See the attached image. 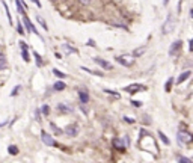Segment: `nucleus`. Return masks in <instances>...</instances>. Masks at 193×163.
Wrapping results in <instances>:
<instances>
[{
    "label": "nucleus",
    "mask_w": 193,
    "mask_h": 163,
    "mask_svg": "<svg viewBox=\"0 0 193 163\" xmlns=\"http://www.w3.org/2000/svg\"><path fill=\"white\" fill-rule=\"evenodd\" d=\"M174 29H175V17L172 14H169L167 18H166V21L163 23L161 32H163V35H169V33L174 32Z\"/></svg>",
    "instance_id": "nucleus-1"
},
{
    "label": "nucleus",
    "mask_w": 193,
    "mask_h": 163,
    "mask_svg": "<svg viewBox=\"0 0 193 163\" xmlns=\"http://www.w3.org/2000/svg\"><path fill=\"white\" fill-rule=\"evenodd\" d=\"M23 23H24V26L27 27V32H32V33L38 35V36H39V39H41V41H44V38L39 35V32H38V30H36V27L33 26V23H32V21H30V18L27 17V14H23Z\"/></svg>",
    "instance_id": "nucleus-2"
},
{
    "label": "nucleus",
    "mask_w": 193,
    "mask_h": 163,
    "mask_svg": "<svg viewBox=\"0 0 193 163\" xmlns=\"http://www.w3.org/2000/svg\"><path fill=\"white\" fill-rule=\"evenodd\" d=\"M115 59H116V62H118V63L124 65V66H131V65L134 63L133 55H131V56H130V55H122V56H116Z\"/></svg>",
    "instance_id": "nucleus-3"
},
{
    "label": "nucleus",
    "mask_w": 193,
    "mask_h": 163,
    "mask_svg": "<svg viewBox=\"0 0 193 163\" xmlns=\"http://www.w3.org/2000/svg\"><path fill=\"white\" fill-rule=\"evenodd\" d=\"M177 137H178V142H180L181 145L189 144V142H192V141H193V134H190L189 131H178Z\"/></svg>",
    "instance_id": "nucleus-4"
},
{
    "label": "nucleus",
    "mask_w": 193,
    "mask_h": 163,
    "mask_svg": "<svg viewBox=\"0 0 193 163\" xmlns=\"http://www.w3.org/2000/svg\"><path fill=\"white\" fill-rule=\"evenodd\" d=\"M41 139H42V142H44L47 147H55V145H56V141L53 139V136L48 134L45 130H41Z\"/></svg>",
    "instance_id": "nucleus-5"
},
{
    "label": "nucleus",
    "mask_w": 193,
    "mask_h": 163,
    "mask_svg": "<svg viewBox=\"0 0 193 163\" xmlns=\"http://www.w3.org/2000/svg\"><path fill=\"white\" fill-rule=\"evenodd\" d=\"M63 133H65L66 136H69V137H76V136L79 134V125H77V124H69V125L63 130Z\"/></svg>",
    "instance_id": "nucleus-6"
},
{
    "label": "nucleus",
    "mask_w": 193,
    "mask_h": 163,
    "mask_svg": "<svg viewBox=\"0 0 193 163\" xmlns=\"http://www.w3.org/2000/svg\"><path fill=\"white\" fill-rule=\"evenodd\" d=\"M112 144H113V148L118 150V151H124V150L127 148V145H125V142H124V139H119V137H115L113 141H112Z\"/></svg>",
    "instance_id": "nucleus-7"
},
{
    "label": "nucleus",
    "mask_w": 193,
    "mask_h": 163,
    "mask_svg": "<svg viewBox=\"0 0 193 163\" xmlns=\"http://www.w3.org/2000/svg\"><path fill=\"white\" fill-rule=\"evenodd\" d=\"M94 62H95L96 65H100L101 68H104V69H113L112 63H109V62L104 60L103 58H94Z\"/></svg>",
    "instance_id": "nucleus-8"
},
{
    "label": "nucleus",
    "mask_w": 193,
    "mask_h": 163,
    "mask_svg": "<svg viewBox=\"0 0 193 163\" xmlns=\"http://www.w3.org/2000/svg\"><path fill=\"white\" fill-rule=\"evenodd\" d=\"M72 109L71 106H68V104H65V103H59L57 104V112L59 113H72Z\"/></svg>",
    "instance_id": "nucleus-9"
},
{
    "label": "nucleus",
    "mask_w": 193,
    "mask_h": 163,
    "mask_svg": "<svg viewBox=\"0 0 193 163\" xmlns=\"http://www.w3.org/2000/svg\"><path fill=\"white\" fill-rule=\"evenodd\" d=\"M143 89H145V86H142V85H139V83H134V85H130V86L125 88V91L130 92V94H136L137 91H143Z\"/></svg>",
    "instance_id": "nucleus-10"
},
{
    "label": "nucleus",
    "mask_w": 193,
    "mask_h": 163,
    "mask_svg": "<svg viewBox=\"0 0 193 163\" xmlns=\"http://www.w3.org/2000/svg\"><path fill=\"white\" fill-rule=\"evenodd\" d=\"M180 47H181V41H175V42H172V45H171V49H169V55L171 56H174L178 50H180Z\"/></svg>",
    "instance_id": "nucleus-11"
},
{
    "label": "nucleus",
    "mask_w": 193,
    "mask_h": 163,
    "mask_svg": "<svg viewBox=\"0 0 193 163\" xmlns=\"http://www.w3.org/2000/svg\"><path fill=\"white\" fill-rule=\"evenodd\" d=\"M79 100H80V103L86 104V103L89 101V95H88V92H85V91H79Z\"/></svg>",
    "instance_id": "nucleus-12"
},
{
    "label": "nucleus",
    "mask_w": 193,
    "mask_h": 163,
    "mask_svg": "<svg viewBox=\"0 0 193 163\" xmlns=\"http://www.w3.org/2000/svg\"><path fill=\"white\" fill-rule=\"evenodd\" d=\"M190 76H192V73H190V71H184V73H181V74H180V77H178V80H177V83H178V85H180V83H184V82H186Z\"/></svg>",
    "instance_id": "nucleus-13"
},
{
    "label": "nucleus",
    "mask_w": 193,
    "mask_h": 163,
    "mask_svg": "<svg viewBox=\"0 0 193 163\" xmlns=\"http://www.w3.org/2000/svg\"><path fill=\"white\" fill-rule=\"evenodd\" d=\"M80 69H82V71H86V73H89V74L100 76V77H103V76H104V73H101V71H95V69H91V68H86V66H80Z\"/></svg>",
    "instance_id": "nucleus-14"
},
{
    "label": "nucleus",
    "mask_w": 193,
    "mask_h": 163,
    "mask_svg": "<svg viewBox=\"0 0 193 163\" xmlns=\"http://www.w3.org/2000/svg\"><path fill=\"white\" fill-rule=\"evenodd\" d=\"M8 66V60H6V56L0 53V71H3V69Z\"/></svg>",
    "instance_id": "nucleus-15"
},
{
    "label": "nucleus",
    "mask_w": 193,
    "mask_h": 163,
    "mask_svg": "<svg viewBox=\"0 0 193 163\" xmlns=\"http://www.w3.org/2000/svg\"><path fill=\"white\" fill-rule=\"evenodd\" d=\"M15 5H17V11H18V14H26V11H24V9H26V8H24V5L21 3V0H15Z\"/></svg>",
    "instance_id": "nucleus-16"
},
{
    "label": "nucleus",
    "mask_w": 193,
    "mask_h": 163,
    "mask_svg": "<svg viewBox=\"0 0 193 163\" xmlns=\"http://www.w3.org/2000/svg\"><path fill=\"white\" fill-rule=\"evenodd\" d=\"M62 50H63L66 55H69V53H77V50L72 49L71 45H68V44H63V45H62Z\"/></svg>",
    "instance_id": "nucleus-17"
},
{
    "label": "nucleus",
    "mask_w": 193,
    "mask_h": 163,
    "mask_svg": "<svg viewBox=\"0 0 193 163\" xmlns=\"http://www.w3.org/2000/svg\"><path fill=\"white\" fill-rule=\"evenodd\" d=\"M65 88H66V85H65L63 82H60V80L56 82V83L53 85V89H55V91H63Z\"/></svg>",
    "instance_id": "nucleus-18"
},
{
    "label": "nucleus",
    "mask_w": 193,
    "mask_h": 163,
    "mask_svg": "<svg viewBox=\"0 0 193 163\" xmlns=\"http://www.w3.org/2000/svg\"><path fill=\"white\" fill-rule=\"evenodd\" d=\"M2 3H3V6H5V12H6V17H8V20H9V24L12 26V17H11L9 8H8V5H6V2H5V0H2Z\"/></svg>",
    "instance_id": "nucleus-19"
},
{
    "label": "nucleus",
    "mask_w": 193,
    "mask_h": 163,
    "mask_svg": "<svg viewBox=\"0 0 193 163\" xmlns=\"http://www.w3.org/2000/svg\"><path fill=\"white\" fill-rule=\"evenodd\" d=\"M36 21L39 23V24L42 26V29L44 30H48V26H47V23H45V20L42 18V17H39V15H36Z\"/></svg>",
    "instance_id": "nucleus-20"
},
{
    "label": "nucleus",
    "mask_w": 193,
    "mask_h": 163,
    "mask_svg": "<svg viewBox=\"0 0 193 163\" xmlns=\"http://www.w3.org/2000/svg\"><path fill=\"white\" fill-rule=\"evenodd\" d=\"M145 50H147V49H145V47H140V49H136V50L133 52V58H139V56H142V55L145 53Z\"/></svg>",
    "instance_id": "nucleus-21"
},
{
    "label": "nucleus",
    "mask_w": 193,
    "mask_h": 163,
    "mask_svg": "<svg viewBox=\"0 0 193 163\" xmlns=\"http://www.w3.org/2000/svg\"><path fill=\"white\" fill-rule=\"evenodd\" d=\"M50 127H52V130L55 131V134H62V133H63V130H62V128H59L55 122H50Z\"/></svg>",
    "instance_id": "nucleus-22"
},
{
    "label": "nucleus",
    "mask_w": 193,
    "mask_h": 163,
    "mask_svg": "<svg viewBox=\"0 0 193 163\" xmlns=\"http://www.w3.org/2000/svg\"><path fill=\"white\" fill-rule=\"evenodd\" d=\"M8 153H9L11 156H17L20 151H18V148H17L15 145H9V147H8Z\"/></svg>",
    "instance_id": "nucleus-23"
},
{
    "label": "nucleus",
    "mask_w": 193,
    "mask_h": 163,
    "mask_svg": "<svg viewBox=\"0 0 193 163\" xmlns=\"http://www.w3.org/2000/svg\"><path fill=\"white\" fill-rule=\"evenodd\" d=\"M158 136H160V139L163 141V144H164V145H169V144H171V141H169V139H167V136H166L163 131H158Z\"/></svg>",
    "instance_id": "nucleus-24"
},
{
    "label": "nucleus",
    "mask_w": 193,
    "mask_h": 163,
    "mask_svg": "<svg viewBox=\"0 0 193 163\" xmlns=\"http://www.w3.org/2000/svg\"><path fill=\"white\" fill-rule=\"evenodd\" d=\"M33 58H35V60H36V65H38V66H42V65H44V62H42V59H41L39 53L33 52Z\"/></svg>",
    "instance_id": "nucleus-25"
},
{
    "label": "nucleus",
    "mask_w": 193,
    "mask_h": 163,
    "mask_svg": "<svg viewBox=\"0 0 193 163\" xmlns=\"http://www.w3.org/2000/svg\"><path fill=\"white\" fill-rule=\"evenodd\" d=\"M21 56H23L24 62H30V56H29V52H27V50H21Z\"/></svg>",
    "instance_id": "nucleus-26"
},
{
    "label": "nucleus",
    "mask_w": 193,
    "mask_h": 163,
    "mask_svg": "<svg viewBox=\"0 0 193 163\" xmlns=\"http://www.w3.org/2000/svg\"><path fill=\"white\" fill-rule=\"evenodd\" d=\"M172 83H174V79L171 77V79H169V80L166 82V86H164V91H166V92H169V91H171V88H172Z\"/></svg>",
    "instance_id": "nucleus-27"
},
{
    "label": "nucleus",
    "mask_w": 193,
    "mask_h": 163,
    "mask_svg": "<svg viewBox=\"0 0 193 163\" xmlns=\"http://www.w3.org/2000/svg\"><path fill=\"white\" fill-rule=\"evenodd\" d=\"M53 74H55V76H57V77H60V79H65V77H66V74L60 73L57 68H53Z\"/></svg>",
    "instance_id": "nucleus-28"
},
{
    "label": "nucleus",
    "mask_w": 193,
    "mask_h": 163,
    "mask_svg": "<svg viewBox=\"0 0 193 163\" xmlns=\"http://www.w3.org/2000/svg\"><path fill=\"white\" fill-rule=\"evenodd\" d=\"M104 92H106V94H110V95H113L115 98H119V97H121V95L118 94L116 91H112V89H104Z\"/></svg>",
    "instance_id": "nucleus-29"
},
{
    "label": "nucleus",
    "mask_w": 193,
    "mask_h": 163,
    "mask_svg": "<svg viewBox=\"0 0 193 163\" xmlns=\"http://www.w3.org/2000/svg\"><path fill=\"white\" fill-rule=\"evenodd\" d=\"M20 91H21V86H20V85H18V86H15V88H14V89H12V91H11V95H12V97H17V95H18V92H20Z\"/></svg>",
    "instance_id": "nucleus-30"
},
{
    "label": "nucleus",
    "mask_w": 193,
    "mask_h": 163,
    "mask_svg": "<svg viewBox=\"0 0 193 163\" xmlns=\"http://www.w3.org/2000/svg\"><path fill=\"white\" fill-rule=\"evenodd\" d=\"M17 30L20 35H24V29H23V23L21 21H17Z\"/></svg>",
    "instance_id": "nucleus-31"
},
{
    "label": "nucleus",
    "mask_w": 193,
    "mask_h": 163,
    "mask_svg": "<svg viewBox=\"0 0 193 163\" xmlns=\"http://www.w3.org/2000/svg\"><path fill=\"white\" fill-rule=\"evenodd\" d=\"M41 112H42V115H48V113H50V106H47V104H44L42 106V109H41Z\"/></svg>",
    "instance_id": "nucleus-32"
},
{
    "label": "nucleus",
    "mask_w": 193,
    "mask_h": 163,
    "mask_svg": "<svg viewBox=\"0 0 193 163\" xmlns=\"http://www.w3.org/2000/svg\"><path fill=\"white\" fill-rule=\"evenodd\" d=\"M20 47H21V50H27L29 49V45L24 42V41H20Z\"/></svg>",
    "instance_id": "nucleus-33"
},
{
    "label": "nucleus",
    "mask_w": 193,
    "mask_h": 163,
    "mask_svg": "<svg viewBox=\"0 0 193 163\" xmlns=\"http://www.w3.org/2000/svg\"><path fill=\"white\" fill-rule=\"evenodd\" d=\"M35 118L36 121H41V110H35Z\"/></svg>",
    "instance_id": "nucleus-34"
},
{
    "label": "nucleus",
    "mask_w": 193,
    "mask_h": 163,
    "mask_svg": "<svg viewBox=\"0 0 193 163\" xmlns=\"http://www.w3.org/2000/svg\"><path fill=\"white\" fill-rule=\"evenodd\" d=\"M178 162H181V163H189V162H190V159H186V157H178Z\"/></svg>",
    "instance_id": "nucleus-35"
},
{
    "label": "nucleus",
    "mask_w": 193,
    "mask_h": 163,
    "mask_svg": "<svg viewBox=\"0 0 193 163\" xmlns=\"http://www.w3.org/2000/svg\"><path fill=\"white\" fill-rule=\"evenodd\" d=\"M124 119H125V122H128V124H134V119H133V118H128V116H124Z\"/></svg>",
    "instance_id": "nucleus-36"
},
{
    "label": "nucleus",
    "mask_w": 193,
    "mask_h": 163,
    "mask_svg": "<svg viewBox=\"0 0 193 163\" xmlns=\"http://www.w3.org/2000/svg\"><path fill=\"white\" fill-rule=\"evenodd\" d=\"M80 109H82V112H83L85 115H88V109L85 107V104H83V103H80Z\"/></svg>",
    "instance_id": "nucleus-37"
},
{
    "label": "nucleus",
    "mask_w": 193,
    "mask_h": 163,
    "mask_svg": "<svg viewBox=\"0 0 193 163\" xmlns=\"http://www.w3.org/2000/svg\"><path fill=\"white\" fill-rule=\"evenodd\" d=\"M131 104H133V106H136V107H140V106H142V103H140V101H131Z\"/></svg>",
    "instance_id": "nucleus-38"
},
{
    "label": "nucleus",
    "mask_w": 193,
    "mask_h": 163,
    "mask_svg": "<svg viewBox=\"0 0 193 163\" xmlns=\"http://www.w3.org/2000/svg\"><path fill=\"white\" fill-rule=\"evenodd\" d=\"M79 2H80L82 5H89V3H91V0H79Z\"/></svg>",
    "instance_id": "nucleus-39"
},
{
    "label": "nucleus",
    "mask_w": 193,
    "mask_h": 163,
    "mask_svg": "<svg viewBox=\"0 0 193 163\" xmlns=\"http://www.w3.org/2000/svg\"><path fill=\"white\" fill-rule=\"evenodd\" d=\"M32 2H33V3H35L38 8H41V2H39V0H32Z\"/></svg>",
    "instance_id": "nucleus-40"
},
{
    "label": "nucleus",
    "mask_w": 193,
    "mask_h": 163,
    "mask_svg": "<svg viewBox=\"0 0 193 163\" xmlns=\"http://www.w3.org/2000/svg\"><path fill=\"white\" fill-rule=\"evenodd\" d=\"M190 52H193V39L190 41Z\"/></svg>",
    "instance_id": "nucleus-41"
},
{
    "label": "nucleus",
    "mask_w": 193,
    "mask_h": 163,
    "mask_svg": "<svg viewBox=\"0 0 193 163\" xmlns=\"http://www.w3.org/2000/svg\"><path fill=\"white\" fill-rule=\"evenodd\" d=\"M169 3V0H163V5H167Z\"/></svg>",
    "instance_id": "nucleus-42"
},
{
    "label": "nucleus",
    "mask_w": 193,
    "mask_h": 163,
    "mask_svg": "<svg viewBox=\"0 0 193 163\" xmlns=\"http://www.w3.org/2000/svg\"><path fill=\"white\" fill-rule=\"evenodd\" d=\"M3 125H6V121H5V122H2V124H0V127H3Z\"/></svg>",
    "instance_id": "nucleus-43"
},
{
    "label": "nucleus",
    "mask_w": 193,
    "mask_h": 163,
    "mask_svg": "<svg viewBox=\"0 0 193 163\" xmlns=\"http://www.w3.org/2000/svg\"><path fill=\"white\" fill-rule=\"evenodd\" d=\"M192 17H193V9H192Z\"/></svg>",
    "instance_id": "nucleus-44"
},
{
    "label": "nucleus",
    "mask_w": 193,
    "mask_h": 163,
    "mask_svg": "<svg viewBox=\"0 0 193 163\" xmlns=\"http://www.w3.org/2000/svg\"><path fill=\"white\" fill-rule=\"evenodd\" d=\"M52 2H56V0H52Z\"/></svg>",
    "instance_id": "nucleus-45"
}]
</instances>
